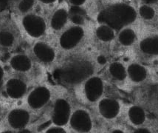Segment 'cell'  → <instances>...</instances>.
<instances>
[{
    "label": "cell",
    "instance_id": "24",
    "mask_svg": "<svg viewBox=\"0 0 158 133\" xmlns=\"http://www.w3.org/2000/svg\"><path fill=\"white\" fill-rule=\"evenodd\" d=\"M139 21L147 27L158 28V4L137 3Z\"/></svg>",
    "mask_w": 158,
    "mask_h": 133
},
{
    "label": "cell",
    "instance_id": "11",
    "mask_svg": "<svg viewBox=\"0 0 158 133\" xmlns=\"http://www.w3.org/2000/svg\"><path fill=\"white\" fill-rule=\"evenodd\" d=\"M57 84H51L48 80L33 85L21 103L29 108L39 118L48 110L54 95Z\"/></svg>",
    "mask_w": 158,
    "mask_h": 133
},
{
    "label": "cell",
    "instance_id": "2",
    "mask_svg": "<svg viewBox=\"0 0 158 133\" xmlns=\"http://www.w3.org/2000/svg\"><path fill=\"white\" fill-rule=\"evenodd\" d=\"M95 22L87 25L70 23L55 37L58 48L61 55H72L90 49L92 44V30Z\"/></svg>",
    "mask_w": 158,
    "mask_h": 133
},
{
    "label": "cell",
    "instance_id": "37",
    "mask_svg": "<svg viewBox=\"0 0 158 133\" xmlns=\"http://www.w3.org/2000/svg\"><path fill=\"white\" fill-rule=\"evenodd\" d=\"M157 70V73H158V70Z\"/></svg>",
    "mask_w": 158,
    "mask_h": 133
},
{
    "label": "cell",
    "instance_id": "34",
    "mask_svg": "<svg viewBox=\"0 0 158 133\" xmlns=\"http://www.w3.org/2000/svg\"><path fill=\"white\" fill-rule=\"evenodd\" d=\"M5 55H4V54L2 53L1 51H0V59H5Z\"/></svg>",
    "mask_w": 158,
    "mask_h": 133
},
{
    "label": "cell",
    "instance_id": "12",
    "mask_svg": "<svg viewBox=\"0 0 158 133\" xmlns=\"http://www.w3.org/2000/svg\"><path fill=\"white\" fill-rule=\"evenodd\" d=\"M24 43L17 24L6 10L0 15V51L5 56L21 50Z\"/></svg>",
    "mask_w": 158,
    "mask_h": 133
},
{
    "label": "cell",
    "instance_id": "7",
    "mask_svg": "<svg viewBox=\"0 0 158 133\" xmlns=\"http://www.w3.org/2000/svg\"><path fill=\"white\" fill-rule=\"evenodd\" d=\"M75 102L76 100L70 89L57 84L53 98L42 115H45L49 122L67 127Z\"/></svg>",
    "mask_w": 158,
    "mask_h": 133
},
{
    "label": "cell",
    "instance_id": "23",
    "mask_svg": "<svg viewBox=\"0 0 158 133\" xmlns=\"http://www.w3.org/2000/svg\"><path fill=\"white\" fill-rule=\"evenodd\" d=\"M71 8L81 11L94 22H96L102 9L101 0H66Z\"/></svg>",
    "mask_w": 158,
    "mask_h": 133
},
{
    "label": "cell",
    "instance_id": "3",
    "mask_svg": "<svg viewBox=\"0 0 158 133\" xmlns=\"http://www.w3.org/2000/svg\"><path fill=\"white\" fill-rule=\"evenodd\" d=\"M4 60L9 72L21 75L34 84L48 80V71L39 65L25 49L9 53Z\"/></svg>",
    "mask_w": 158,
    "mask_h": 133
},
{
    "label": "cell",
    "instance_id": "33",
    "mask_svg": "<svg viewBox=\"0 0 158 133\" xmlns=\"http://www.w3.org/2000/svg\"><path fill=\"white\" fill-rule=\"evenodd\" d=\"M5 109L3 107V105L2 104V102H0V124H1L2 121L4 113H5Z\"/></svg>",
    "mask_w": 158,
    "mask_h": 133
},
{
    "label": "cell",
    "instance_id": "29",
    "mask_svg": "<svg viewBox=\"0 0 158 133\" xmlns=\"http://www.w3.org/2000/svg\"><path fill=\"white\" fill-rule=\"evenodd\" d=\"M134 1V0H101V5L102 7L109 6V5H114V4H118L120 2H130Z\"/></svg>",
    "mask_w": 158,
    "mask_h": 133
},
{
    "label": "cell",
    "instance_id": "20",
    "mask_svg": "<svg viewBox=\"0 0 158 133\" xmlns=\"http://www.w3.org/2000/svg\"><path fill=\"white\" fill-rule=\"evenodd\" d=\"M142 24L140 22L125 26L117 31L114 57H118L127 52L131 51L140 36Z\"/></svg>",
    "mask_w": 158,
    "mask_h": 133
},
{
    "label": "cell",
    "instance_id": "10",
    "mask_svg": "<svg viewBox=\"0 0 158 133\" xmlns=\"http://www.w3.org/2000/svg\"><path fill=\"white\" fill-rule=\"evenodd\" d=\"M16 21L25 44L49 35L48 19L44 14L35 10L21 16H13Z\"/></svg>",
    "mask_w": 158,
    "mask_h": 133
},
{
    "label": "cell",
    "instance_id": "26",
    "mask_svg": "<svg viewBox=\"0 0 158 133\" xmlns=\"http://www.w3.org/2000/svg\"><path fill=\"white\" fill-rule=\"evenodd\" d=\"M61 2V0H36L37 10L48 16Z\"/></svg>",
    "mask_w": 158,
    "mask_h": 133
},
{
    "label": "cell",
    "instance_id": "19",
    "mask_svg": "<svg viewBox=\"0 0 158 133\" xmlns=\"http://www.w3.org/2000/svg\"><path fill=\"white\" fill-rule=\"evenodd\" d=\"M33 85L34 84L24 76L8 71L0 88V95L12 104L20 103Z\"/></svg>",
    "mask_w": 158,
    "mask_h": 133
},
{
    "label": "cell",
    "instance_id": "15",
    "mask_svg": "<svg viewBox=\"0 0 158 133\" xmlns=\"http://www.w3.org/2000/svg\"><path fill=\"white\" fill-rule=\"evenodd\" d=\"M67 128L69 132H101V126L92 108L75 102Z\"/></svg>",
    "mask_w": 158,
    "mask_h": 133
},
{
    "label": "cell",
    "instance_id": "5",
    "mask_svg": "<svg viewBox=\"0 0 158 133\" xmlns=\"http://www.w3.org/2000/svg\"><path fill=\"white\" fill-rule=\"evenodd\" d=\"M112 86L98 73L89 76L82 82L69 89L76 102L92 108L104 95L109 94Z\"/></svg>",
    "mask_w": 158,
    "mask_h": 133
},
{
    "label": "cell",
    "instance_id": "28",
    "mask_svg": "<svg viewBox=\"0 0 158 133\" xmlns=\"http://www.w3.org/2000/svg\"><path fill=\"white\" fill-rule=\"evenodd\" d=\"M7 72H8V70H7L6 64H5V60L4 59H0V88H1L4 80L6 77Z\"/></svg>",
    "mask_w": 158,
    "mask_h": 133
},
{
    "label": "cell",
    "instance_id": "1",
    "mask_svg": "<svg viewBox=\"0 0 158 133\" xmlns=\"http://www.w3.org/2000/svg\"><path fill=\"white\" fill-rule=\"evenodd\" d=\"M107 59L90 48L63 57L52 74L58 84L71 89L86 78L98 73Z\"/></svg>",
    "mask_w": 158,
    "mask_h": 133
},
{
    "label": "cell",
    "instance_id": "17",
    "mask_svg": "<svg viewBox=\"0 0 158 133\" xmlns=\"http://www.w3.org/2000/svg\"><path fill=\"white\" fill-rule=\"evenodd\" d=\"M100 73L107 83L118 91L131 94L133 92L128 78L126 63L119 57L109 60L101 69Z\"/></svg>",
    "mask_w": 158,
    "mask_h": 133
},
{
    "label": "cell",
    "instance_id": "9",
    "mask_svg": "<svg viewBox=\"0 0 158 133\" xmlns=\"http://www.w3.org/2000/svg\"><path fill=\"white\" fill-rule=\"evenodd\" d=\"M127 65L128 78L133 91L158 82V73L152 65L135 59L131 51L118 56ZM133 93V92H132Z\"/></svg>",
    "mask_w": 158,
    "mask_h": 133
},
{
    "label": "cell",
    "instance_id": "22",
    "mask_svg": "<svg viewBox=\"0 0 158 133\" xmlns=\"http://www.w3.org/2000/svg\"><path fill=\"white\" fill-rule=\"evenodd\" d=\"M132 101L146 107L154 115L158 114V82L135 89Z\"/></svg>",
    "mask_w": 158,
    "mask_h": 133
},
{
    "label": "cell",
    "instance_id": "27",
    "mask_svg": "<svg viewBox=\"0 0 158 133\" xmlns=\"http://www.w3.org/2000/svg\"><path fill=\"white\" fill-rule=\"evenodd\" d=\"M39 132L42 133H69V131L67 127L60 126L52 123H49L41 128Z\"/></svg>",
    "mask_w": 158,
    "mask_h": 133
},
{
    "label": "cell",
    "instance_id": "13",
    "mask_svg": "<svg viewBox=\"0 0 158 133\" xmlns=\"http://www.w3.org/2000/svg\"><path fill=\"white\" fill-rule=\"evenodd\" d=\"M125 101L114 94H107L92 107L101 126V132L109 125L120 121Z\"/></svg>",
    "mask_w": 158,
    "mask_h": 133
},
{
    "label": "cell",
    "instance_id": "8",
    "mask_svg": "<svg viewBox=\"0 0 158 133\" xmlns=\"http://www.w3.org/2000/svg\"><path fill=\"white\" fill-rule=\"evenodd\" d=\"M25 50L48 73H53L61 59L55 39L50 35L27 44Z\"/></svg>",
    "mask_w": 158,
    "mask_h": 133
},
{
    "label": "cell",
    "instance_id": "21",
    "mask_svg": "<svg viewBox=\"0 0 158 133\" xmlns=\"http://www.w3.org/2000/svg\"><path fill=\"white\" fill-rule=\"evenodd\" d=\"M70 14L71 7L66 0H61L47 16L50 36L55 37L70 24Z\"/></svg>",
    "mask_w": 158,
    "mask_h": 133
},
{
    "label": "cell",
    "instance_id": "30",
    "mask_svg": "<svg viewBox=\"0 0 158 133\" xmlns=\"http://www.w3.org/2000/svg\"><path fill=\"white\" fill-rule=\"evenodd\" d=\"M10 0H0V14L7 10L9 2Z\"/></svg>",
    "mask_w": 158,
    "mask_h": 133
},
{
    "label": "cell",
    "instance_id": "18",
    "mask_svg": "<svg viewBox=\"0 0 158 133\" xmlns=\"http://www.w3.org/2000/svg\"><path fill=\"white\" fill-rule=\"evenodd\" d=\"M135 59L149 64L158 56V28L142 25L136 45L131 50Z\"/></svg>",
    "mask_w": 158,
    "mask_h": 133
},
{
    "label": "cell",
    "instance_id": "25",
    "mask_svg": "<svg viewBox=\"0 0 158 133\" xmlns=\"http://www.w3.org/2000/svg\"><path fill=\"white\" fill-rule=\"evenodd\" d=\"M37 10L36 0H10L7 11L13 16H21Z\"/></svg>",
    "mask_w": 158,
    "mask_h": 133
},
{
    "label": "cell",
    "instance_id": "32",
    "mask_svg": "<svg viewBox=\"0 0 158 133\" xmlns=\"http://www.w3.org/2000/svg\"><path fill=\"white\" fill-rule=\"evenodd\" d=\"M148 64L152 65V66L153 67L155 70H158V56L156 58H155L153 60H152V61L149 64Z\"/></svg>",
    "mask_w": 158,
    "mask_h": 133
},
{
    "label": "cell",
    "instance_id": "4",
    "mask_svg": "<svg viewBox=\"0 0 158 133\" xmlns=\"http://www.w3.org/2000/svg\"><path fill=\"white\" fill-rule=\"evenodd\" d=\"M39 117L22 103L12 104L5 110L0 132H33L34 121Z\"/></svg>",
    "mask_w": 158,
    "mask_h": 133
},
{
    "label": "cell",
    "instance_id": "36",
    "mask_svg": "<svg viewBox=\"0 0 158 133\" xmlns=\"http://www.w3.org/2000/svg\"><path fill=\"white\" fill-rule=\"evenodd\" d=\"M3 13H4V12H3ZM2 14V13H1V14H0V15H1V14Z\"/></svg>",
    "mask_w": 158,
    "mask_h": 133
},
{
    "label": "cell",
    "instance_id": "14",
    "mask_svg": "<svg viewBox=\"0 0 158 133\" xmlns=\"http://www.w3.org/2000/svg\"><path fill=\"white\" fill-rule=\"evenodd\" d=\"M117 31L103 22H94L91 48L100 56L111 59L114 57Z\"/></svg>",
    "mask_w": 158,
    "mask_h": 133
},
{
    "label": "cell",
    "instance_id": "31",
    "mask_svg": "<svg viewBox=\"0 0 158 133\" xmlns=\"http://www.w3.org/2000/svg\"><path fill=\"white\" fill-rule=\"evenodd\" d=\"M137 3L144 4H158V0H135Z\"/></svg>",
    "mask_w": 158,
    "mask_h": 133
},
{
    "label": "cell",
    "instance_id": "35",
    "mask_svg": "<svg viewBox=\"0 0 158 133\" xmlns=\"http://www.w3.org/2000/svg\"><path fill=\"white\" fill-rule=\"evenodd\" d=\"M155 116H156V117H157V127H158V114H157V115H155Z\"/></svg>",
    "mask_w": 158,
    "mask_h": 133
},
{
    "label": "cell",
    "instance_id": "16",
    "mask_svg": "<svg viewBox=\"0 0 158 133\" xmlns=\"http://www.w3.org/2000/svg\"><path fill=\"white\" fill-rule=\"evenodd\" d=\"M128 127V130L140 127H151L158 132L157 117L146 107L134 102H125L120 121Z\"/></svg>",
    "mask_w": 158,
    "mask_h": 133
},
{
    "label": "cell",
    "instance_id": "6",
    "mask_svg": "<svg viewBox=\"0 0 158 133\" xmlns=\"http://www.w3.org/2000/svg\"><path fill=\"white\" fill-rule=\"evenodd\" d=\"M97 21L108 24L117 31L125 26L138 23L136 2L134 0L103 7Z\"/></svg>",
    "mask_w": 158,
    "mask_h": 133
}]
</instances>
